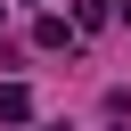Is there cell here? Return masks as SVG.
Returning a JSON list of instances; mask_svg holds the SVG:
<instances>
[{"label": "cell", "instance_id": "4", "mask_svg": "<svg viewBox=\"0 0 131 131\" xmlns=\"http://www.w3.org/2000/svg\"><path fill=\"white\" fill-rule=\"evenodd\" d=\"M57 131H66V123H57Z\"/></svg>", "mask_w": 131, "mask_h": 131}, {"label": "cell", "instance_id": "2", "mask_svg": "<svg viewBox=\"0 0 131 131\" xmlns=\"http://www.w3.org/2000/svg\"><path fill=\"white\" fill-rule=\"evenodd\" d=\"M0 115L25 123V115H33V90H25V82H0Z\"/></svg>", "mask_w": 131, "mask_h": 131}, {"label": "cell", "instance_id": "3", "mask_svg": "<svg viewBox=\"0 0 131 131\" xmlns=\"http://www.w3.org/2000/svg\"><path fill=\"white\" fill-rule=\"evenodd\" d=\"M106 25V0H74V33H98Z\"/></svg>", "mask_w": 131, "mask_h": 131}, {"label": "cell", "instance_id": "1", "mask_svg": "<svg viewBox=\"0 0 131 131\" xmlns=\"http://www.w3.org/2000/svg\"><path fill=\"white\" fill-rule=\"evenodd\" d=\"M33 41H41V49H74V41H82V33H74V25H66V16H41V25H33Z\"/></svg>", "mask_w": 131, "mask_h": 131}]
</instances>
